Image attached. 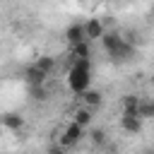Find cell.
I'll return each instance as SVG.
<instances>
[{
	"label": "cell",
	"mask_w": 154,
	"mask_h": 154,
	"mask_svg": "<svg viewBox=\"0 0 154 154\" xmlns=\"http://www.w3.org/2000/svg\"><path fill=\"white\" fill-rule=\"evenodd\" d=\"M84 130H87V128L77 125L75 120H67V125L63 128V135H65V137H67L70 142H75V144H77V142H79V140L84 137Z\"/></svg>",
	"instance_id": "cell-9"
},
{
	"label": "cell",
	"mask_w": 154,
	"mask_h": 154,
	"mask_svg": "<svg viewBox=\"0 0 154 154\" xmlns=\"http://www.w3.org/2000/svg\"><path fill=\"white\" fill-rule=\"evenodd\" d=\"M65 38H67V43L72 46V43H79V41H87L84 38V31H82V24H70L67 29H65Z\"/></svg>",
	"instance_id": "cell-10"
},
{
	"label": "cell",
	"mask_w": 154,
	"mask_h": 154,
	"mask_svg": "<svg viewBox=\"0 0 154 154\" xmlns=\"http://www.w3.org/2000/svg\"><path fill=\"white\" fill-rule=\"evenodd\" d=\"M91 118H94V111H91V108L77 106V108L72 111V118H70V120H75V123L82 125V128H89V125H91Z\"/></svg>",
	"instance_id": "cell-8"
},
{
	"label": "cell",
	"mask_w": 154,
	"mask_h": 154,
	"mask_svg": "<svg viewBox=\"0 0 154 154\" xmlns=\"http://www.w3.org/2000/svg\"><path fill=\"white\" fill-rule=\"evenodd\" d=\"M82 31H84V38H87V41H96V38H101V36H103V31H106L103 19H99V17L87 19V22L82 24Z\"/></svg>",
	"instance_id": "cell-3"
},
{
	"label": "cell",
	"mask_w": 154,
	"mask_h": 154,
	"mask_svg": "<svg viewBox=\"0 0 154 154\" xmlns=\"http://www.w3.org/2000/svg\"><path fill=\"white\" fill-rule=\"evenodd\" d=\"M0 125H2V130L19 132V130L24 128V118L17 116V113H2V116H0Z\"/></svg>",
	"instance_id": "cell-6"
},
{
	"label": "cell",
	"mask_w": 154,
	"mask_h": 154,
	"mask_svg": "<svg viewBox=\"0 0 154 154\" xmlns=\"http://www.w3.org/2000/svg\"><path fill=\"white\" fill-rule=\"evenodd\" d=\"M142 118L137 116V113H123L120 116V128L128 132V135H137L140 130H142Z\"/></svg>",
	"instance_id": "cell-5"
},
{
	"label": "cell",
	"mask_w": 154,
	"mask_h": 154,
	"mask_svg": "<svg viewBox=\"0 0 154 154\" xmlns=\"http://www.w3.org/2000/svg\"><path fill=\"white\" fill-rule=\"evenodd\" d=\"M46 72H41L36 65H29L26 70H24V79H26V84L29 87H43V82H46Z\"/></svg>",
	"instance_id": "cell-7"
},
{
	"label": "cell",
	"mask_w": 154,
	"mask_h": 154,
	"mask_svg": "<svg viewBox=\"0 0 154 154\" xmlns=\"http://www.w3.org/2000/svg\"><path fill=\"white\" fill-rule=\"evenodd\" d=\"M140 99H142V96H137V94H125V96H123V113H137Z\"/></svg>",
	"instance_id": "cell-14"
},
{
	"label": "cell",
	"mask_w": 154,
	"mask_h": 154,
	"mask_svg": "<svg viewBox=\"0 0 154 154\" xmlns=\"http://www.w3.org/2000/svg\"><path fill=\"white\" fill-rule=\"evenodd\" d=\"M137 116H140L142 120H149V118L154 116V103H152L149 99H140V103H137Z\"/></svg>",
	"instance_id": "cell-13"
},
{
	"label": "cell",
	"mask_w": 154,
	"mask_h": 154,
	"mask_svg": "<svg viewBox=\"0 0 154 154\" xmlns=\"http://www.w3.org/2000/svg\"><path fill=\"white\" fill-rule=\"evenodd\" d=\"M79 96V101H82V106H87V108H91V111H96L101 103H103V94L99 91V89H84L82 94H77Z\"/></svg>",
	"instance_id": "cell-4"
},
{
	"label": "cell",
	"mask_w": 154,
	"mask_h": 154,
	"mask_svg": "<svg viewBox=\"0 0 154 154\" xmlns=\"http://www.w3.org/2000/svg\"><path fill=\"white\" fill-rule=\"evenodd\" d=\"M144 154H152V152H144Z\"/></svg>",
	"instance_id": "cell-17"
},
{
	"label": "cell",
	"mask_w": 154,
	"mask_h": 154,
	"mask_svg": "<svg viewBox=\"0 0 154 154\" xmlns=\"http://www.w3.org/2000/svg\"><path fill=\"white\" fill-rule=\"evenodd\" d=\"M67 149H63V147H58V144H53V147H48V152L46 154H65Z\"/></svg>",
	"instance_id": "cell-16"
},
{
	"label": "cell",
	"mask_w": 154,
	"mask_h": 154,
	"mask_svg": "<svg viewBox=\"0 0 154 154\" xmlns=\"http://www.w3.org/2000/svg\"><path fill=\"white\" fill-rule=\"evenodd\" d=\"M89 55H91V46H89V41L72 43V58H75V60H89Z\"/></svg>",
	"instance_id": "cell-11"
},
{
	"label": "cell",
	"mask_w": 154,
	"mask_h": 154,
	"mask_svg": "<svg viewBox=\"0 0 154 154\" xmlns=\"http://www.w3.org/2000/svg\"><path fill=\"white\" fill-rule=\"evenodd\" d=\"M0 132H2V125H0Z\"/></svg>",
	"instance_id": "cell-18"
},
{
	"label": "cell",
	"mask_w": 154,
	"mask_h": 154,
	"mask_svg": "<svg viewBox=\"0 0 154 154\" xmlns=\"http://www.w3.org/2000/svg\"><path fill=\"white\" fill-rule=\"evenodd\" d=\"M101 43H103V51L111 55V58H128L130 53H132V48H130V43L120 36V34H116V31H103V36H101Z\"/></svg>",
	"instance_id": "cell-2"
},
{
	"label": "cell",
	"mask_w": 154,
	"mask_h": 154,
	"mask_svg": "<svg viewBox=\"0 0 154 154\" xmlns=\"http://www.w3.org/2000/svg\"><path fill=\"white\" fill-rule=\"evenodd\" d=\"M91 142H94L96 147H101V144L106 142V130H103V128H96V130H91Z\"/></svg>",
	"instance_id": "cell-15"
},
{
	"label": "cell",
	"mask_w": 154,
	"mask_h": 154,
	"mask_svg": "<svg viewBox=\"0 0 154 154\" xmlns=\"http://www.w3.org/2000/svg\"><path fill=\"white\" fill-rule=\"evenodd\" d=\"M34 65H36V67H38L41 72L51 75V72H53V67H55V58H53V55H38Z\"/></svg>",
	"instance_id": "cell-12"
},
{
	"label": "cell",
	"mask_w": 154,
	"mask_h": 154,
	"mask_svg": "<svg viewBox=\"0 0 154 154\" xmlns=\"http://www.w3.org/2000/svg\"><path fill=\"white\" fill-rule=\"evenodd\" d=\"M91 84V65L89 60H75V65L67 72V87L75 94H82L84 89H89Z\"/></svg>",
	"instance_id": "cell-1"
}]
</instances>
